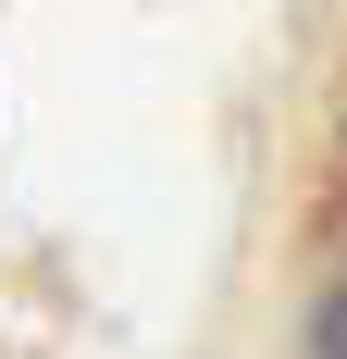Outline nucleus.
Listing matches in <instances>:
<instances>
[{
  "mask_svg": "<svg viewBox=\"0 0 347 359\" xmlns=\"http://www.w3.org/2000/svg\"><path fill=\"white\" fill-rule=\"evenodd\" d=\"M310 359H347V285H335V297L310 310Z\"/></svg>",
  "mask_w": 347,
  "mask_h": 359,
  "instance_id": "nucleus-1",
  "label": "nucleus"
}]
</instances>
